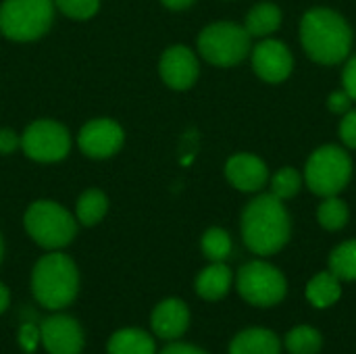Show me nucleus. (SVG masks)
<instances>
[{
  "label": "nucleus",
  "instance_id": "f257e3e1",
  "mask_svg": "<svg viewBox=\"0 0 356 354\" xmlns=\"http://www.w3.org/2000/svg\"><path fill=\"white\" fill-rule=\"evenodd\" d=\"M240 232L246 248L257 257H273L292 238V217L286 202L271 192L257 194L242 211Z\"/></svg>",
  "mask_w": 356,
  "mask_h": 354
},
{
  "label": "nucleus",
  "instance_id": "f03ea898",
  "mask_svg": "<svg viewBox=\"0 0 356 354\" xmlns=\"http://www.w3.org/2000/svg\"><path fill=\"white\" fill-rule=\"evenodd\" d=\"M298 35L305 54L317 65H340L353 52V27L334 8H309L300 19Z\"/></svg>",
  "mask_w": 356,
  "mask_h": 354
},
{
  "label": "nucleus",
  "instance_id": "7ed1b4c3",
  "mask_svg": "<svg viewBox=\"0 0 356 354\" xmlns=\"http://www.w3.org/2000/svg\"><path fill=\"white\" fill-rule=\"evenodd\" d=\"M79 290V271L71 257L48 252L31 271V292L35 300L50 311L69 307Z\"/></svg>",
  "mask_w": 356,
  "mask_h": 354
},
{
  "label": "nucleus",
  "instance_id": "20e7f679",
  "mask_svg": "<svg viewBox=\"0 0 356 354\" xmlns=\"http://www.w3.org/2000/svg\"><path fill=\"white\" fill-rule=\"evenodd\" d=\"M353 156L348 148L338 144H323L311 152L305 163V186L319 196H340L353 179Z\"/></svg>",
  "mask_w": 356,
  "mask_h": 354
},
{
  "label": "nucleus",
  "instance_id": "39448f33",
  "mask_svg": "<svg viewBox=\"0 0 356 354\" xmlns=\"http://www.w3.org/2000/svg\"><path fill=\"white\" fill-rule=\"evenodd\" d=\"M23 225L29 238L46 250L65 248L77 234V219L54 200L31 202L25 211Z\"/></svg>",
  "mask_w": 356,
  "mask_h": 354
},
{
  "label": "nucleus",
  "instance_id": "423d86ee",
  "mask_svg": "<svg viewBox=\"0 0 356 354\" xmlns=\"http://www.w3.org/2000/svg\"><path fill=\"white\" fill-rule=\"evenodd\" d=\"M252 38L242 23L217 21L207 25L198 35L200 56L215 67H236L250 56Z\"/></svg>",
  "mask_w": 356,
  "mask_h": 354
},
{
  "label": "nucleus",
  "instance_id": "0eeeda50",
  "mask_svg": "<svg viewBox=\"0 0 356 354\" xmlns=\"http://www.w3.org/2000/svg\"><path fill=\"white\" fill-rule=\"evenodd\" d=\"M234 282L242 300L259 309L277 307L288 294V280L282 269L261 259L244 263Z\"/></svg>",
  "mask_w": 356,
  "mask_h": 354
},
{
  "label": "nucleus",
  "instance_id": "6e6552de",
  "mask_svg": "<svg viewBox=\"0 0 356 354\" xmlns=\"http://www.w3.org/2000/svg\"><path fill=\"white\" fill-rule=\"evenodd\" d=\"M54 19L52 0H4L0 4V31L13 42L42 38Z\"/></svg>",
  "mask_w": 356,
  "mask_h": 354
},
{
  "label": "nucleus",
  "instance_id": "1a4fd4ad",
  "mask_svg": "<svg viewBox=\"0 0 356 354\" xmlns=\"http://www.w3.org/2000/svg\"><path fill=\"white\" fill-rule=\"evenodd\" d=\"M21 150L35 163L63 161L71 150L69 129L58 121L38 119L21 134Z\"/></svg>",
  "mask_w": 356,
  "mask_h": 354
},
{
  "label": "nucleus",
  "instance_id": "9d476101",
  "mask_svg": "<svg viewBox=\"0 0 356 354\" xmlns=\"http://www.w3.org/2000/svg\"><path fill=\"white\" fill-rule=\"evenodd\" d=\"M252 71L267 83H282L294 71L292 50L277 38H263L250 50Z\"/></svg>",
  "mask_w": 356,
  "mask_h": 354
},
{
  "label": "nucleus",
  "instance_id": "9b49d317",
  "mask_svg": "<svg viewBox=\"0 0 356 354\" xmlns=\"http://www.w3.org/2000/svg\"><path fill=\"white\" fill-rule=\"evenodd\" d=\"M123 140H125L123 127L108 117L88 121L77 136V144L81 152L90 159H108L117 154L123 146Z\"/></svg>",
  "mask_w": 356,
  "mask_h": 354
},
{
  "label": "nucleus",
  "instance_id": "f8f14e48",
  "mask_svg": "<svg viewBox=\"0 0 356 354\" xmlns=\"http://www.w3.org/2000/svg\"><path fill=\"white\" fill-rule=\"evenodd\" d=\"M159 73L165 86L171 90L184 92L190 90L200 75V63L196 52H192L188 46H171L163 52L161 63H159Z\"/></svg>",
  "mask_w": 356,
  "mask_h": 354
},
{
  "label": "nucleus",
  "instance_id": "ddd939ff",
  "mask_svg": "<svg viewBox=\"0 0 356 354\" xmlns=\"http://www.w3.org/2000/svg\"><path fill=\"white\" fill-rule=\"evenodd\" d=\"M40 340L48 354H79L83 351L81 325L69 315H50L44 319Z\"/></svg>",
  "mask_w": 356,
  "mask_h": 354
},
{
  "label": "nucleus",
  "instance_id": "4468645a",
  "mask_svg": "<svg viewBox=\"0 0 356 354\" xmlns=\"http://www.w3.org/2000/svg\"><path fill=\"white\" fill-rule=\"evenodd\" d=\"M225 177L236 190L244 194H259L269 184L271 175L267 163L261 156L252 152H238L227 159Z\"/></svg>",
  "mask_w": 356,
  "mask_h": 354
},
{
  "label": "nucleus",
  "instance_id": "2eb2a0df",
  "mask_svg": "<svg viewBox=\"0 0 356 354\" xmlns=\"http://www.w3.org/2000/svg\"><path fill=\"white\" fill-rule=\"evenodd\" d=\"M150 325L161 340H177L188 332L190 309L179 298H167L154 307L150 315Z\"/></svg>",
  "mask_w": 356,
  "mask_h": 354
},
{
  "label": "nucleus",
  "instance_id": "dca6fc26",
  "mask_svg": "<svg viewBox=\"0 0 356 354\" xmlns=\"http://www.w3.org/2000/svg\"><path fill=\"white\" fill-rule=\"evenodd\" d=\"M282 340L269 328H246L229 342V354H282Z\"/></svg>",
  "mask_w": 356,
  "mask_h": 354
},
{
  "label": "nucleus",
  "instance_id": "f3484780",
  "mask_svg": "<svg viewBox=\"0 0 356 354\" xmlns=\"http://www.w3.org/2000/svg\"><path fill=\"white\" fill-rule=\"evenodd\" d=\"M232 286H234V273L225 263H211L196 275L194 282L196 294L209 303L223 300L229 294Z\"/></svg>",
  "mask_w": 356,
  "mask_h": 354
},
{
  "label": "nucleus",
  "instance_id": "a211bd4d",
  "mask_svg": "<svg viewBox=\"0 0 356 354\" xmlns=\"http://www.w3.org/2000/svg\"><path fill=\"white\" fill-rule=\"evenodd\" d=\"M284 23V13L275 2L263 0L259 4H254L246 19H244V29L248 31L250 38L263 40V38H271Z\"/></svg>",
  "mask_w": 356,
  "mask_h": 354
},
{
  "label": "nucleus",
  "instance_id": "6ab92c4d",
  "mask_svg": "<svg viewBox=\"0 0 356 354\" xmlns=\"http://www.w3.org/2000/svg\"><path fill=\"white\" fill-rule=\"evenodd\" d=\"M305 296L309 305H313L315 309H330L338 305V300L342 298V282L330 269L319 271L309 280L305 288Z\"/></svg>",
  "mask_w": 356,
  "mask_h": 354
},
{
  "label": "nucleus",
  "instance_id": "aec40b11",
  "mask_svg": "<svg viewBox=\"0 0 356 354\" xmlns=\"http://www.w3.org/2000/svg\"><path fill=\"white\" fill-rule=\"evenodd\" d=\"M106 353L108 354H154L156 346L154 340L150 338V334L136 330V328H127V330H119L117 334L111 336L108 344H106Z\"/></svg>",
  "mask_w": 356,
  "mask_h": 354
},
{
  "label": "nucleus",
  "instance_id": "412c9836",
  "mask_svg": "<svg viewBox=\"0 0 356 354\" xmlns=\"http://www.w3.org/2000/svg\"><path fill=\"white\" fill-rule=\"evenodd\" d=\"M284 348L288 354H319L323 348V334L313 325H296L284 338Z\"/></svg>",
  "mask_w": 356,
  "mask_h": 354
},
{
  "label": "nucleus",
  "instance_id": "4be33fe9",
  "mask_svg": "<svg viewBox=\"0 0 356 354\" xmlns=\"http://www.w3.org/2000/svg\"><path fill=\"white\" fill-rule=\"evenodd\" d=\"M106 211H108V198H106V194L100 192V190H86L77 198L75 219L83 227H92V225H96V223H100L104 219Z\"/></svg>",
  "mask_w": 356,
  "mask_h": 354
},
{
  "label": "nucleus",
  "instance_id": "5701e85b",
  "mask_svg": "<svg viewBox=\"0 0 356 354\" xmlns=\"http://www.w3.org/2000/svg\"><path fill=\"white\" fill-rule=\"evenodd\" d=\"M350 221V209L340 196H327L321 198L317 207V223L325 232H340Z\"/></svg>",
  "mask_w": 356,
  "mask_h": 354
},
{
  "label": "nucleus",
  "instance_id": "b1692460",
  "mask_svg": "<svg viewBox=\"0 0 356 354\" xmlns=\"http://www.w3.org/2000/svg\"><path fill=\"white\" fill-rule=\"evenodd\" d=\"M327 269L344 284L356 282V238L338 244L327 259Z\"/></svg>",
  "mask_w": 356,
  "mask_h": 354
},
{
  "label": "nucleus",
  "instance_id": "393cba45",
  "mask_svg": "<svg viewBox=\"0 0 356 354\" xmlns=\"http://www.w3.org/2000/svg\"><path fill=\"white\" fill-rule=\"evenodd\" d=\"M200 248H202V255L211 263H225L234 250V242H232V236L223 227H209L202 234Z\"/></svg>",
  "mask_w": 356,
  "mask_h": 354
},
{
  "label": "nucleus",
  "instance_id": "a878e982",
  "mask_svg": "<svg viewBox=\"0 0 356 354\" xmlns=\"http://www.w3.org/2000/svg\"><path fill=\"white\" fill-rule=\"evenodd\" d=\"M305 186V175L296 169V167H282L280 171H275V175L269 177V192L273 196H277L280 200H290L294 198Z\"/></svg>",
  "mask_w": 356,
  "mask_h": 354
},
{
  "label": "nucleus",
  "instance_id": "bb28decb",
  "mask_svg": "<svg viewBox=\"0 0 356 354\" xmlns=\"http://www.w3.org/2000/svg\"><path fill=\"white\" fill-rule=\"evenodd\" d=\"M52 2L63 15L75 21H86L94 17L100 8V0H52Z\"/></svg>",
  "mask_w": 356,
  "mask_h": 354
},
{
  "label": "nucleus",
  "instance_id": "cd10ccee",
  "mask_svg": "<svg viewBox=\"0 0 356 354\" xmlns=\"http://www.w3.org/2000/svg\"><path fill=\"white\" fill-rule=\"evenodd\" d=\"M338 138L344 148L356 150V108L353 106L348 113L342 115L340 125H338Z\"/></svg>",
  "mask_w": 356,
  "mask_h": 354
},
{
  "label": "nucleus",
  "instance_id": "c85d7f7f",
  "mask_svg": "<svg viewBox=\"0 0 356 354\" xmlns=\"http://www.w3.org/2000/svg\"><path fill=\"white\" fill-rule=\"evenodd\" d=\"M353 104H355V100L350 98V94L344 90V88H340V90H334L330 96H327V108L334 113V115H344V113H348L350 108H353Z\"/></svg>",
  "mask_w": 356,
  "mask_h": 354
},
{
  "label": "nucleus",
  "instance_id": "c756f323",
  "mask_svg": "<svg viewBox=\"0 0 356 354\" xmlns=\"http://www.w3.org/2000/svg\"><path fill=\"white\" fill-rule=\"evenodd\" d=\"M342 88L350 94L356 102V54L346 58V65L342 69Z\"/></svg>",
  "mask_w": 356,
  "mask_h": 354
},
{
  "label": "nucleus",
  "instance_id": "7c9ffc66",
  "mask_svg": "<svg viewBox=\"0 0 356 354\" xmlns=\"http://www.w3.org/2000/svg\"><path fill=\"white\" fill-rule=\"evenodd\" d=\"M17 148H21V136H17V131L4 127L0 129V154L6 156V154H13Z\"/></svg>",
  "mask_w": 356,
  "mask_h": 354
},
{
  "label": "nucleus",
  "instance_id": "2f4dec72",
  "mask_svg": "<svg viewBox=\"0 0 356 354\" xmlns=\"http://www.w3.org/2000/svg\"><path fill=\"white\" fill-rule=\"evenodd\" d=\"M38 340H40V332H38L33 325H23V328H21V332H19V342H21V346H23L27 353H33V351H35Z\"/></svg>",
  "mask_w": 356,
  "mask_h": 354
},
{
  "label": "nucleus",
  "instance_id": "473e14b6",
  "mask_svg": "<svg viewBox=\"0 0 356 354\" xmlns=\"http://www.w3.org/2000/svg\"><path fill=\"white\" fill-rule=\"evenodd\" d=\"M161 354H209L204 353L202 348L194 346V344H184V342H173V344H167Z\"/></svg>",
  "mask_w": 356,
  "mask_h": 354
},
{
  "label": "nucleus",
  "instance_id": "72a5a7b5",
  "mask_svg": "<svg viewBox=\"0 0 356 354\" xmlns=\"http://www.w3.org/2000/svg\"><path fill=\"white\" fill-rule=\"evenodd\" d=\"M167 8H171V10H184V8H188V6H192L196 0H161Z\"/></svg>",
  "mask_w": 356,
  "mask_h": 354
},
{
  "label": "nucleus",
  "instance_id": "f704fd0d",
  "mask_svg": "<svg viewBox=\"0 0 356 354\" xmlns=\"http://www.w3.org/2000/svg\"><path fill=\"white\" fill-rule=\"evenodd\" d=\"M8 305H10V292L4 284H0V315L8 309Z\"/></svg>",
  "mask_w": 356,
  "mask_h": 354
},
{
  "label": "nucleus",
  "instance_id": "c9c22d12",
  "mask_svg": "<svg viewBox=\"0 0 356 354\" xmlns=\"http://www.w3.org/2000/svg\"><path fill=\"white\" fill-rule=\"evenodd\" d=\"M2 255H4V246H2V238H0V261H2Z\"/></svg>",
  "mask_w": 356,
  "mask_h": 354
}]
</instances>
